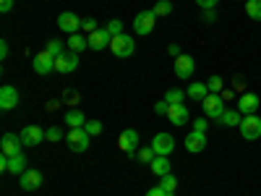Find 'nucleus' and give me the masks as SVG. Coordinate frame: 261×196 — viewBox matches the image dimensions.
<instances>
[{
  "instance_id": "1",
  "label": "nucleus",
  "mask_w": 261,
  "mask_h": 196,
  "mask_svg": "<svg viewBox=\"0 0 261 196\" xmlns=\"http://www.w3.org/2000/svg\"><path fill=\"white\" fill-rule=\"evenodd\" d=\"M204 105V115L206 118H212V120H222V115H225V100H222V94H206V100L201 102Z\"/></svg>"
},
{
  "instance_id": "2",
  "label": "nucleus",
  "mask_w": 261,
  "mask_h": 196,
  "mask_svg": "<svg viewBox=\"0 0 261 196\" xmlns=\"http://www.w3.org/2000/svg\"><path fill=\"white\" fill-rule=\"evenodd\" d=\"M110 50H113L115 58H130L136 53V42H134V37H128V34H118L110 42Z\"/></svg>"
},
{
  "instance_id": "3",
  "label": "nucleus",
  "mask_w": 261,
  "mask_h": 196,
  "mask_svg": "<svg viewBox=\"0 0 261 196\" xmlns=\"http://www.w3.org/2000/svg\"><path fill=\"white\" fill-rule=\"evenodd\" d=\"M241 134H243V139L246 141H256V139H261V118L253 113V115H243V120H241Z\"/></svg>"
},
{
  "instance_id": "4",
  "label": "nucleus",
  "mask_w": 261,
  "mask_h": 196,
  "mask_svg": "<svg viewBox=\"0 0 261 196\" xmlns=\"http://www.w3.org/2000/svg\"><path fill=\"white\" fill-rule=\"evenodd\" d=\"M154 24H157V13L154 11H141L136 18H134V32L139 37H146L154 32Z\"/></svg>"
},
{
  "instance_id": "5",
  "label": "nucleus",
  "mask_w": 261,
  "mask_h": 196,
  "mask_svg": "<svg viewBox=\"0 0 261 196\" xmlns=\"http://www.w3.org/2000/svg\"><path fill=\"white\" fill-rule=\"evenodd\" d=\"M65 139H68V149L71 152H86L89 144H92V136L86 134V128H71Z\"/></svg>"
},
{
  "instance_id": "6",
  "label": "nucleus",
  "mask_w": 261,
  "mask_h": 196,
  "mask_svg": "<svg viewBox=\"0 0 261 196\" xmlns=\"http://www.w3.org/2000/svg\"><path fill=\"white\" fill-rule=\"evenodd\" d=\"M139 144H141V136L134 128H125L118 136V146H120V152H125V155H134V152L139 149Z\"/></svg>"
},
{
  "instance_id": "7",
  "label": "nucleus",
  "mask_w": 261,
  "mask_h": 196,
  "mask_svg": "<svg viewBox=\"0 0 261 196\" xmlns=\"http://www.w3.org/2000/svg\"><path fill=\"white\" fill-rule=\"evenodd\" d=\"M18 136H21V144L24 146H37V144H42L47 139V131H42L39 126H27Z\"/></svg>"
},
{
  "instance_id": "8",
  "label": "nucleus",
  "mask_w": 261,
  "mask_h": 196,
  "mask_svg": "<svg viewBox=\"0 0 261 196\" xmlns=\"http://www.w3.org/2000/svg\"><path fill=\"white\" fill-rule=\"evenodd\" d=\"M81 21H84V18H79L76 13L65 11V13L58 16V29L65 32V34H76V32H81Z\"/></svg>"
},
{
  "instance_id": "9",
  "label": "nucleus",
  "mask_w": 261,
  "mask_h": 196,
  "mask_svg": "<svg viewBox=\"0 0 261 196\" xmlns=\"http://www.w3.org/2000/svg\"><path fill=\"white\" fill-rule=\"evenodd\" d=\"M151 149H154L160 157H170L172 149H175V139H172L170 134H157L154 139H151Z\"/></svg>"
},
{
  "instance_id": "10",
  "label": "nucleus",
  "mask_w": 261,
  "mask_h": 196,
  "mask_svg": "<svg viewBox=\"0 0 261 196\" xmlns=\"http://www.w3.org/2000/svg\"><path fill=\"white\" fill-rule=\"evenodd\" d=\"M172 71H175V76L178 79H191L193 76V71H196V63H193V58L191 55H178L175 58V65H172Z\"/></svg>"
},
{
  "instance_id": "11",
  "label": "nucleus",
  "mask_w": 261,
  "mask_h": 196,
  "mask_svg": "<svg viewBox=\"0 0 261 196\" xmlns=\"http://www.w3.org/2000/svg\"><path fill=\"white\" fill-rule=\"evenodd\" d=\"M32 65H34V71H37V74L47 76V74L55 71V58H53L47 50H42V53H37V58L32 60Z\"/></svg>"
},
{
  "instance_id": "12",
  "label": "nucleus",
  "mask_w": 261,
  "mask_h": 196,
  "mask_svg": "<svg viewBox=\"0 0 261 196\" xmlns=\"http://www.w3.org/2000/svg\"><path fill=\"white\" fill-rule=\"evenodd\" d=\"M21 136H16V134H3V139H0V155H6V157H13V155H18L21 152Z\"/></svg>"
},
{
  "instance_id": "13",
  "label": "nucleus",
  "mask_w": 261,
  "mask_h": 196,
  "mask_svg": "<svg viewBox=\"0 0 261 196\" xmlns=\"http://www.w3.org/2000/svg\"><path fill=\"white\" fill-rule=\"evenodd\" d=\"M258 105H261V100L253 92H243L241 97H238V110H241L243 115H253L258 110Z\"/></svg>"
},
{
  "instance_id": "14",
  "label": "nucleus",
  "mask_w": 261,
  "mask_h": 196,
  "mask_svg": "<svg viewBox=\"0 0 261 196\" xmlns=\"http://www.w3.org/2000/svg\"><path fill=\"white\" fill-rule=\"evenodd\" d=\"M79 68V53H65L55 58V71L58 74H73Z\"/></svg>"
},
{
  "instance_id": "15",
  "label": "nucleus",
  "mask_w": 261,
  "mask_h": 196,
  "mask_svg": "<svg viewBox=\"0 0 261 196\" xmlns=\"http://www.w3.org/2000/svg\"><path fill=\"white\" fill-rule=\"evenodd\" d=\"M183 146L188 152H193V155H199V152L206 149V134H201V131H191V134L183 139Z\"/></svg>"
},
{
  "instance_id": "16",
  "label": "nucleus",
  "mask_w": 261,
  "mask_h": 196,
  "mask_svg": "<svg viewBox=\"0 0 261 196\" xmlns=\"http://www.w3.org/2000/svg\"><path fill=\"white\" fill-rule=\"evenodd\" d=\"M18 186L24 188V191H37V188L42 186V173H39V170L21 173V176H18Z\"/></svg>"
},
{
  "instance_id": "17",
  "label": "nucleus",
  "mask_w": 261,
  "mask_h": 196,
  "mask_svg": "<svg viewBox=\"0 0 261 196\" xmlns=\"http://www.w3.org/2000/svg\"><path fill=\"white\" fill-rule=\"evenodd\" d=\"M86 37H89V47L92 50H105V47H110V42H113V34L107 29H97V32L86 34Z\"/></svg>"
},
{
  "instance_id": "18",
  "label": "nucleus",
  "mask_w": 261,
  "mask_h": 196,
  "mask_svg": "<svg viewBox=\"0 0 261 196\" xmlns=\"http://www.w3.org/2000/svg\"><path fill=\"white\" fill-rule=\"evenodd\" d=\"M16 105H18V92H16V86L6 84L3 89H0V107H3V110H13Z\"/></svg>"
},
{
  "instance_id": "19",
  "label": "nucleus",
  "mask_w": 261,
  "mask_h": 196,
  "mask_svg": "<svg viewBox=\"0 0 261 196\" xmlns=\"http://www.w3.org/2000/svg\"><path fill=\"white\" fill-rule=\"evenodd\" d=\"M167 118H170V123H172V126H186L191 115H188V107L180 102V105H170Z\"/></svg>"
},
{
  "instance_id": "20",
  "label": "nucleus",
  "mask_w": 261,
  "mask_h": 196,
  "mask_svg": "<svg viewBox=\"0 0 261 196\" xmlns=\"http://www.w3.org/2000/svg\"><path fill=\"white\" fill-rule=\"evenodd\" d=\"M188 100H196V102H204L206 100V94H209V86L204 84V81H191L188 84Z\"/></svg>"
},
{
  "instance_id": "21",
  "label": "nucleus",
  "mask_w": 261,
  "mask_h": 196,
  "mask_svg": "<svg viewBox=\"0 0 261 196\" xmlns=\"http://www.w3.org/2000/svg\"><path fill=\"white\" fill-rule=\"evenodd\" d=\"M65 45H68V50H71V53H79V55H81V50L89 47V37H84L81 32L68 34V42H65Z\"/></svg>"
},
{
  "instance_id": "22",
  "label": "nucleus",
  "mask_w": 261,
  "mask_h": 196,
  "mask_svg": "<svg viewBox=\"0 0 261 196\" xmlns=\"http://www.w3.org/2000/svg\"><path fill=\"white\" fill-rule=\"evenodd\" d=\"M29 167H27V157L21 155H13V157H8V170L6 173H13V176H21V173H27Z\"/></svg>"
},
{
  "instance_id": "23",
  "label": "nucleus",
  "mask_w": 261,
  "mask_h": 196,
  "mask_svg": "<svg viewBox=\"0 0 261 196\" xmlns=\"http://www.w3.org/2000/svg\"><path fill=\"white\" fill-rule=\"evenodd\" d=\"M149 167H151V173H154L157 178H162V176H167V173H170L172 162H170L167 157H160V155H157L154 160H151V165H149Z\"/></svg>"
},
{
  "instance_id": "24",
  "label": "nucleus",
  "mask_w": 261,
  "mask_h": 196,
  "mask_svg": "<svg viewBox=\"0 0 261 196\" xmlns=\"http://www.w3.org/2000/svg\"><path fill=\"white\" fill-rule=\"evenodd\" d=\"M65 123H68L71 128H84L86 126V118L81 110H71V113H65Z\"/></svg>"
},
{
  "instance_id": "25",
  "label": "nucleus",
  "mask_w": 261,
  "mask_h": 196,
  "mask_svg": "<svg viewBox=\"0 0 261 196\" xmlns=\"http://www.w3.org/2000/svg\"><path fill=\"white\" fill-rule=\"evenodd\" d=\"M241 120H243V113H241V110H230V107H227L220 123H222V126H241Z\"/></svg>"
},
{
  "instance_id": "26",
  "label": "nucleus",
  "mask_w": 261,
  "mask_h": 196,
  "mask_svg": "<svg viewBox=\"0 0 261 196\" xmlns=\"http://www.w3.org/2000/svg\"><path fill=\"white\" fill-rule=\"evenodd\" d=\"M45 50H47V53H50L53 58H60V55H65V53H63V50H65V45H63L60 39H47Z\"/></svg>"
},
{
  "instance_id": "27",
  "label": "nucleus",
  "mask_w": 261,
  "mask_h": 196,
  "mask_svg": "<svg viewBox=\"0 0 261 196\" xmlns=\"http://www.w3.org/2000/svg\"><path fill=\"white\" fill-rule=\"evenodd\" d=\"M206 86H209V92H212V94H222V92H225V81H222V76H209Z\"/></svg>"
},
{
  "instance_id": "28",
  "label": "nucleus",
  "mask_w": 261,
  "mask_h": 196,
  "mask_svg": "<svg viewBox=\"0 0 261 196\" xmlns=\"http://www.w3.org/2000/svg\"><path fill=\"white\" fill-rule=\"evenodd\" d=\"M136 157H139V162H141V165H151V160L157 157V152L151 149V146H141Z\"/></svg>"
},
{
  "instance_id": "29",
  "label": "nucleus",
  "mask_w": 261,
  "mask_h": 196,
  "mask_svg": "<svg viewBox=\"0 0 261 196\" xmlns=\"http://www.w3.org/2000/svg\"><path fill=\"white\" fill-rule=\"evenodd\" d=\"M246 13L253 21H261V0H248V3H246Z\"/></svg>"
},
{
  "instance_id": "30",
  "label": "nucleus",
  "mask_w": 261,
  "mask_h": 196,
  "mask_svg": "<svg viewBox=\"0 0 261 196\" xmlns=\"http://www.w3.org/2000/svg\"><path fill=\"white\" fill-rule=\"evenodd\" d=\"M160 181H162L160 186H162V188H165L167 193H175V188H178V178L172 176V173H167V176H162Z\"/></svg>"
},
{
  "instance_id": "31",
  "label": "nucleus",
  "mask_w": 261,
  "mask_h": 196,
  "mask_svg": "<svg viewBox=\"0 0 261 196\" xmlns=\"http://www.w3.org/2000/svg\"><path fill=\"white\" fill-rule=\"evenodd\" d=\"M105 29L110 32L113 37H118V34H123V21H120V18H110V21L105 24Z\"/></svg>"
},
{
  "instance_id": "32",
  "label": "nucleus",
  "mask_w": 261,
  "mask_h": 196,
  "mask_svg": "<svg viewBox=\"0 0 261 196\" xmlns=\"http://www.w3.org/2000/svg\"><path fill=\"white\" fill-rule=\"evenodd\" d=\"M151 11L157 13V18H160V16H170V13H172V3H170V0H160V3L151 8Z\"/></svg>"
},
{
  "instance_id": "33",
  "label": "nucleus",
  "mask_w": 261,
  "mask_h": 196,
  "mask_svg": "<svg viewBox=\"0 0 261 196\" xmlns=\"http://www.w3.org/2000/svg\"><path fill=\"white\" fill-rule=\"evenodd\" d=\"M86 134H89V136H99L102 134V123L99 120H86Z\"/></svg>"
},
{
  "instance_id": "34",
  "label": "nucleus",
  "mask_w": 261,
  "mask_h": 196,
  "mask_svg": "<svg viewBox=\"0 0 261 196\" xmlns=\"http://www.w3.org/2000/svg\"><path fill=\"white\" fill-rule=\"evenodd\" d=\"M63 102H68V105H79L81 102V94L76 89H65L63 92Z\"/></svg>"
},
{
  "instance_id": "35",
  "label": "nucleus",
  "mask_w": 261,
  "mask_h": 196,
  "mask_svg": "<svg viewBox=\"0 0 261 196\" xmlns=\"http://www.w3.org/2000/svg\"><path fill=\"white\" fill-rule=\"evenodd\" d=\"M165 100H167L170 105H180V102H183V92H180V89H170V92L165 94Z\"/></svg>"
},
{
  "instance_id": "36",
  "label": "nucleus",
  "mask_w": 261,
  "mask_h": 196,
  "mask_svg": "<svg viewBox=\"0 0 261 196\" xmlns=\"http://www.w3.org/2000/svg\"><path fill=\"white\" fill-rule=\"evenodd\" d=\"M63 139V128H58V126H53V128H47V141H60Z\"/></svg>"
},
{
  "instance_id": "37",
  "label": "nucleus",
  "mask_w": 261,
  "mask_h": 196,
  "mask_svg": "<svg viewBox=\"0 0 261 196\" xmlns=\"http://www.w3.org/2000/svg\"><path fill=\"white\" fill-rule=\"evenodd\" d=\"M81 32H86V34L97 32V21H94V18H84V21H81Z\"/></svg>"
},
{
  "instance_id": "38",
  "label": "nucleus",
  "mask_w": 261,
  "mask_h": 196,
  "mask_svg": "<svg viewBox=\"0 0 261 196\" xmlns=\"http://www.w3.org/2000/svg\"><path fill=\"white\" fill-rule=\"evenodd\" d=\"M217 3H220V0H196V6H199L201 11H214Z\"/></svg>"
},
{
  "instance_id": "39",
  "label": "nucleus",
  "mask_w": 261,
  "mask_h": 196,
  "mask_svg": "<svg viewBox=\"0 0 261 196\" xmlns=\"http://www.w3.org/2000/svg\"><path fill=\"white\" fill-rule=\"evenodd\" d=\"M232 89H238V92H246V79L243 76H232Z\"/></svg>"
},
{
  "instance_id": "40",
  "label": "nucleus",
  "mask_w": 261,
  "mask_h": 196,
  "mask_svg": "<svg viewBox=\"0 0 261 196\" xmlns=\"http://www.w3.org/2000/svg\"><path fill=\"white\" fill-rule=\"evenodd\" d=\"M167 110H170V102H167V100H162V102L154 105V113H157V115H167Z\"/></svg>"
},
{
  "instance_id": "41",
  "label": "nucleus",
  "mask_w": 261,
  "mask_h": 196,
  "mask_svg": "<svg viewBox=\"0 0 261 196\" xmlns=\"http://www.w3.org/2000/svg\"><path fill=\"white\" fill-rule=\"evenodd\" d=\"M146 196H170V193H167L162 186H151V188L146 191Z\"/></svg>"
},
{
  "instance_id": "42",
  "label": "nucleus",
  "mask_w": 261,
  "mask_h": 196,
  "mask_svg": "<svg viewBox=\"0 0 261 196\" xmlns=\"http://www.w3.org/2000/svg\"><path fill=\"white\" fill-rule=\"evenodd\" d=\"M206 126H209V120H204V118L193 120V131H201V134H206Z\"/></svg>"
},
{
  "instance_id": "43",
  "label": "nucleus",
  "mask_w": 261,
  "mask_h": 196,
  "mask_svg": "<svg viewBox=\"0 0 261 196\" xmlns=\"http://www.w3.org/2000/svg\"><path fill=\"white\" fill-rule=\"evenodd\" d=\"M13 8V0H0V11H3V13H8Z\"/></svg>"
},
{
  "instance_id": "44",
  "label": "nucleus",
  "mask_w": 261,
  "mask_h": 196,
  "mask_svg": "<svg viewBox=\"0 0 261 196\" xmlns=\"http://www.w3.org/2000/svg\"><path fill=\"white\" fill-rule=\"evenodd\" d=\"M0 58H3V60L8 58V42H6V39L0 42Z\"/></svg>"
},
{
  "instance_id": "45",
  "label": "nucleus",
  "mask_w": 261,
  "mask_h": 196,
  "mask_svg": "<svg viewBox=\"0 0 261 196\" xmlns=\"http://www.w3.org/2000/svg\"><path fill=\"white\" fill-rule=\"evenodd\" d=\"M167 53H170V55H172V58H178V55H183V53H180V47H178V45H170V47H167Z\"/></svg>"
},
{
  "instance_id": "46",
  "label": "nucleus",
  "mask_w": 261,
  "mask_h": 196,
  "mask_svg": "<svg viewBox=\"0 0 261 196\" xmlns=\"http://www.w3.org/2000/svg\"><path fill=\"white\" fill-rule=\"evenodd\" d=\"M204 18H206V21H209V24H212V21L217 18V13H214V11H204Z\"/></svg>"
},
{
  "instance_id": "47",
  "label": "nucleus",
  "mask_w": 261,
  "mask_h": 196,
  "mask_svg": "<svg viewBox=\"0 0 261 196\" xmlns=\"http://www.w3.org/2000/svg\"><path fill=\"white\" fill-rule=\"evenodd\" d=\"M246 3H248V0H246Z\"/></svg>"
}]
</instances>
